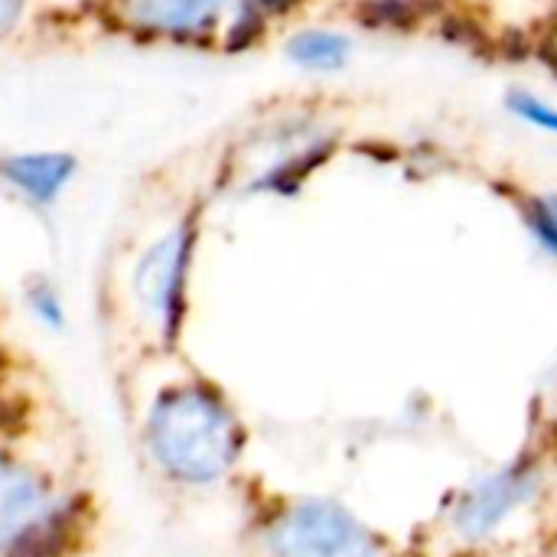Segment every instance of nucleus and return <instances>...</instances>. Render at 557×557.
Here are the masks:
<instances>
[{
  "label": "nucleus",
  "instance_id": "nucleus-1",
  "mask_svg": "<svg viewBox=\"0 0 557 557\" xmlns=\"http://www.w3.org/2000/svg\"><path fill=\"white\" fill-rule=\"evenodd\" d=\"M281 557H372V539L336 506H304L290 516L277 542Z\"/></svg>",
  "mask_w": 557,
  "mask_h": 557
},
{
  "label": "nucleus",
  "instance_id": "nucleus-2",
  "mask_svg": "<svg viewBox=\"0 0 557 557\" xmlns=\"http://www.w3.org/2000/svg\"><path fill=\"white\" fill-rule=\"evenodd\" d=\"M535 490V476L522 470H506L480 483L460 506L457 525L467 539H486L519 503H525Z\"/></svg>",
  "mask_w": 557,
  "mask_h": 557
},
{
  "label": "nucleus",
  "instance_id": "nucleus-3",
  "mask_svg": "<svg viewBox=\"0 0 557 557\" xmlns=\"http://www.w3.org/2000/svg\"><path fill=\"white\" fill-rule=\"evenodd\" d=\"M0 173L36 202H52L75 173V160L69 153H20L7 157Z\"/></svg>",
  "mask_w": 557,
  "mask_h": 557
},
{
  "label": "nucleus",
  "instance_id": "nucleus-4",
  "mask_svg": "<svg viewBox=\"0 0 557 557\" xmlns=\"http://www.w3.org/2000/svg\"><path fill=\"white\" fill-rule=\"evenodd\" d=\"M225 0H127V13L134 23L160 33H199L212 26Z\"/></svg>",
  "mask_w": 557,
  "mask_h": 557
},
{
  "label": "nucleus",
  "instance_id": "nucleus-5",
  "mask_svg": "<svg viewBox=\"0 0 557 557\" xmlns=\"http://www.w3.org/2000/svg\"><path fill=\"white\" fill-rule=\"evenodd\" d=\"M287 55L307 72H336L349 62L352 42L336 29H304L287 42Z\"/></svg>",
  "mask_w": 557,
  "mask_h": 557
},
{
  "label": "nucleus",
  "instance_id": "nucleus-6",
  "mask_svg": "<svg viewBox=\"0 0 557 557\" xmlns=\"http://www.w3.org/2000/svg\"><path fill=\"white\" fill-rule=\"evenodd\" d=\"M506 108H509L519 121H525L529 127H539V131L555 134L557 137V108L555 104H548L545 98H539V95H532V91H525V88H516V91L506 95Z\"/></svg>",
  "mask_w": 557,
  "mask_h": 557
},
{
  "label": "nucleus",
  "instance_id": "nucleus-7",
  "mask_svg": "<svg viewBox=\"0 0 557 557\" xmlns=\"http://www.w3.org/2000/svg\"><path fill=\"white\" fill-rule=\"evenodd\" d=\"M525 222H529V232L539 238V245L557 258V193L532 196L525 206Z\"/></svg>",
  "mask_w": 557,
  "mask_h": 557
},
{
  "label": "nucleus",
  "instance_id": "nucleus-8",
  "mask_svg": "<svg viewBox=\"0 0 557 557\" xmlns=\"http://www.w3.org/2000/svg\"><path fill=\"white\" fill-rule=\"evenodd\" d=\"M362 16L369 20V26H405L414 20V7L411 0H369L362 7Z\"/></svg>",
  "mask_w": 557,
  "mask_h": 557
},
{
  "label": "nucleus",
  "instance_id": "nucleus-9",
  "mask_svg": "<svg viewBox=\"0 0 557 557\" xmlns=\"http://www.w3.org/2000/svg\"><path fill=\"white\" fill-rule=\"evenodd\" d=\"M261 33V10H255V7H245V13L238 16V23L232 26V36H228V46H232V52L235 49H245L255 36Z\"/></svg>",
  "mask_w": 557,
  "mask_h": 557
},
{
  "label": "nucleus",
  "instance_id": "nucleus-10",
  "mask_svg": "<svg viewBox=\"0 0 557 557\" xmlns=\"http://www.w3.org/2000/svg\"><path fill=\"white\" fill-rule=\"evenodd\" d=\"M26 424V401L0 398V434H16Z\"/></svg>",
  "mask_w": 557,
  "mask_h": 557
},
{
  "label": "nucleus",
  "instance_id": "nucleus-11",
  "mask_svg": "<svg viewBox=\"0 0 557 557\" xmlns=\"http://www.w3.org/2000/svg\"><path fill=\"white\" fill-rule=\"evenodd\" d=\"M33 307L39 310V317L49 323V326H59L62 323V310H59V300L52 290H36L33 294Z\"/></svg>",
  "mask_w": 557,
  "mask_h": 557
},
{
  "label": "nucleus",
  "instance_id": "nucleus-12",
  "mask_svg": "<svg viewBox=\"0 0 557 557\" xmlns=\"http://www.w3.org/2000/svg\"><path fill=\"white\" fill-rule=\"evenodd\" d=\"M23 10V0H0V29H10Z\"/></svg>",
  "mask_w": 557,
  "mask_h": 557
},
{
  "label": "nucleus",
  "instance_id": "nucleus-13",
  "mask_svg": "<svg viewBox=\"0 0 557 557\" xmlns=\"http://www.w3.org/2000/svg\"><path fill=\"white\" fill-rule=\"evenodd\" d=\"M297 3H304V0H258V10H268V13H287V10H294Z\"/></svg>",
  "mask_w": 557,
  "mask_h": 557
},
{
  "label": "nucleus",
  "instance_id": "nucleus-14",
  "mask_svg": "<svg viewBox=\"0 0 557 557\" xmlns=\"http://www.w3.org/2000/svg\"><path fill=\"white\" fill-rule=\"evenodd\" d=\"M542 55H545V62H548V65L555 69V75H557V33H555V39H552V42H545Z\"/></svg>",
  "mask_w": 557,
  "mask_h": 557
},
{
  "label": "nucleus",
  "instance_id": "nucleus-15",
  "mask_svg": "<svg viewBox=\"0 0 557 557\" xmlns=\"http://www.w3.org/2000/svg\"><path fill=\"white\" fill-rule=\"evenodd\" d=\"M0 379H3V356H0Z\"/></svg>",
  "mask_w": 557,
  "mask_h": 557
}]
</instances>
